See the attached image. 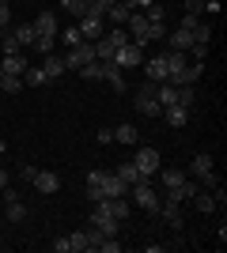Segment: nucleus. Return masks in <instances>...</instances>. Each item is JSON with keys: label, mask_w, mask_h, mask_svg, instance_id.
<instances>
[{"label": "nucleus", "mask_w": 227, "mask_h": 253, "mask_svg": "<svg viewBox=\"0 0 227 253\" xmlns=\"http://www.w3.org/2000/svg\"><path fill=\"white\" fill-rule=\"evenodd\" d=\"M53 250H57V253H84V250H91V242H87V231H72L68 238H57Z\"/></svg>", "instance_id": "obj_5"}, {"label": "nucleus", "mask_w": 227, "mask_h": 253, "mask_svg": "<svg viewBox=\"0 0 227 253\" xmlns=\"http://www.w3.org/2000/svg\"><path fill=\"white\" fill-rule=\"evenodd\" d=\"M114 64H118V68H136V64H144V45L125 42L118 53H114Z\"/></svg>", "instance_id": "obj_3"}, {"label": "nucleus", "mask_w": 227, "mask_h": 253, "mask_svg": "<svg viewBox=\"0 0 227 253\" xmlns=\"http://www.w3.org/2000/svg\"><path fill=\"white\" fill-rule=\"evenodd\" d=\"M57 4H61L68 15H76V19H84V15H87V0H57Z\"/></svg>", "instance_id": "obj_28"}, {"label": "nucleus", "mask_w": 227, "mask_h": 253, "mask_svg": "<svg viewBox=\"0 0 227 253\" xmlns=\"http://www.w3.org/2000/svg\"><path fill=\"white\" fill-rule=\"evenodd\" d=\"M155 215H163V223H167V227L182 231V204H178V201H167V197H163V204L155 208Z\"/></svg>", "instance_id": "obj_7"}, {"label": "nucleus", "mask_w": 227, "mask_h": 253, "mask_svg": "<svg viewBox=\"0 0 227 253\" xmlns=\"http://www.w3.org/2000/svg\"><path fill=\"white\" fill-rule=\"evenodd\" d=\"M189 201L197 204V211H216V201H212V193H201V189H197Z\"/></svg>", "instance_id": "obj_30"}, {"label": "nucleus", "mask_w": 227, "mask_h": 253, "mask_svg": "<svg viewBox=\"0 0 227 253\" xmlns=\"http://www.w3.org/2000/svg\"><path fill=\"white\" fill-rule=\"evenodd\" d=\"M4 185H8V170L0 167V189H4Z\"/></svg>", "instance_id": "obj_46"}, {"label": "nucleus", "mask_w": 227, "mask_h": 253, "mask_svg": "<svg viewBox=\"0 0 227 253\" xmlns=\"http://www.w3.org/2000/svg\"><path fill=\"white\" fill-rule=\"evenodd\" d=\"M27 64H31V61H27L23 53H8V57L0 61V72H4V76H23V72H27Z\"/></svg>", "instance_id": "obj_16"}, {"label": "nucleus", "mask_w": 227, "mask_h": 253, "mask_svg": "<svg viewBox=\"0 0 227 253\" xmlns=\"http://www.w3.org/2000/svg\"><path fill=\"white\" fill-rule=\"evenodd\" d=\"M87 197H91V201H106V193H102V170H91V174H87Z\"/></svg>", "instance_id": "obj_22"}, {"label": "nucleus", "mask_w": 227, "mask_h": 253, "mask_svg": "<svg viewBox=\"0 0 227 253\" xmlns=\"http://www.w3.org/2000/svg\"><path fill=\"white\" fill-rule=\"evenodd\" d=\"M167 42H171V49H182V53H189V45H193V27H178V31H171L167 34Z\"/></svg>", "instance_id": "obj_14"}, {"label": "nucleus", "mask_w": 227, "mask_h": 253, "mask_svg": "<svg viewBox=\"0 0 227 253\" xmlns=\"http://www.w3.org/2000/svg\"><path fill=\"white\" fill-rule=\"evenodd\" d=\"M114 140V128H98V144H110Z\"/></svg>", "instance_id": "obj_45"}, {"label": "nucleus", "mask_w": 227, "mask_h": 253, "mask_svg": "<svg viewBox=\"0 0 227 253\" xmlns=\"http://www.w3.org/2000/svg\"><path fill=\"white\" fill-rule=\"evenodd\" d=\"M144 19L148 23H167V8H163V4H148V8H144Z\"/></svg>", "instance_id": "obj_33"}, {"label": "nucleus", "mask_w": 227, "mask_h": 253, "mask_svg": "<svg viewBox=\"0 0 227 253\" xmlns=\"http://www.w3.org/2000/svg\"><path fill=\"white\" fill-rule=\"evenodd\" d=\"M167 72H171V68H167V53H159V57L144 61V76H148L151 84H163V80H167Z\"/></svg>", "instance_id": "obj_11"}, {"label": "nucleus", "mask_w": 227, "mask_h": 253, "mask_svg": "<svg viewBox=\"0 0 227 253\" xmlns=\"http://www.w3.org/2000/svg\"><path fill=\"white\" fill-rule=\"evenodd\" d=\"M159 106H178V87H171V84H159Z\"/></svg>", "instance_id": "obj_26"}, {"label": "nucleus", "mask_w": 227, "mask_h": 253, "mask_svg": "<svg viewBox=\"0 0 227 253\" xmlns=\"http://www.w3.org/2000/svg\"><path fill=\"white\" fill-rule=\"evenodd\" d=\"M208 170H212V155H208V151H201V155H197L193 163H189V178L197 181V178H205Z\"/></svg>", "instance_id": "obj_21"}, {"label": "nucleus", "mask_w": 227, "mask_h": 253, "mask_svg": "<svg viewBox=\"0 0 227 253\" xmlns=\"http://www.w3.org/2000/svg\"><path fill=\"white\" fill-rule=\"evenodd\" d=\"M125 27H129V34H133V42H136V45L148 42V19H144V11H129Z\"/></svg>", "instance_id": "obj_9"}, {"label": "nucleus", "mask_w": 227, "mask_h": 253, "mask_svg": "<svg viewBox=\"0 0 227 253\" xmlns=\"http://www.w3.org/2000/svg\"><path fill=\"white\" fill-rule=\"evenodd\" d=\"M0 80H4V72H0Z\"/></svg>", "instance_id": "obj_50"}, {"label": "nucleus", "mask_w": 227, "mask_h": 253, "mask_svg": "<svg viewBox=\"0 0 227 253\" xmlns=\"http://www.w3.org/2000/svg\"><path fill=\"white\" fill-rule=\"evenodd\" d=\"M163 121H167V125H174V128H182L185 121H189V110H185V106H163Z\"/></svg>", "instance_id": "obj_17"}, {"label": "nucleus", "mask_w": 227, "mask_h": 253, "mask_svg": "<svg viewBox=\"0 0 227 253\" xmlns=\"http://www.w3.org/2000/svg\"><path fill=\"white\" fill-rule=\"evenodd\" d=\"M98 211H106V215H114V219H129V197H106V201H95Z\"/></svg>", "instance_id": "obj_6"}, {"label": "nucleus", "mask_w": 227, "mask_h": 253, "mask_svg": "<svg viewBox=\"0 0 227 253\" xmlns=\"http://www.w3.org/2000/svg\"><path fill=\"white\" fill-rule=\"evenodd\" d=\"M106 38H110L114 45H125V42H129V31H121V27H114V31H106Z\"/></svg>", "instance_id": "obj_39"}, {"label": "nucleus", "mask_w": 227, "mask_h": 253, "mask_svg": "<svg viewBox=\"0 0 227 253\" xmlns=\"http://www.w3.org/2000/svg\"><path fill=\"white\" fill-rule=\"evenodd\" d=\"M31 185H34L38 193H45V197H49V193H57V189H61V178H57L53 170H34Z\"/></svg>", "instance_id": "obj_8"}, {"label": "nucleus", "mask_w": 227, "mask_h": 253, "mask_svg": "<svg viewBox=\"0 0 227 253\" xmlns=\"http://www.w3.org/2000/svg\"><path fill=\"white\" fill-rule=\"evenodd\" d=\"M178 106H185V110L193 106V87H178Z\"/></svg>", "instance_id": "obj_40"}, {"label": "nucleus", "mask_w": 227, "mask_h": 253, "mask_svg": "<svg viewBox=\"0 0 227 253\" xmlns=\"http://www.w3.org/2000/svg\"><path fill=\"white\" fill-rule=\"evenodd\" d=\"M106 19L114 23V27H125V19H129V8H125V4H118V0H114V4H110V8H106Z\"/></svg>", "instance_id": "obj_25"}, {"label": "nucleus", "mask_w": 227, "mask_h": 253, "mask_svg": "<svg viewBox=\"0 0 227 253\" xmlns=\"http://www.w3.org/2000/svg\"><path fill=\"white\" fill-rule=\"evenodd\" d=\"M102 19H98V15H84V19H80V38H84V42H98V38H102Z\"/></svg>", "instance_id": "obj_13"}, {"label": "nucleus", "mask_w": 227, "mask_h": 253, "mask_svg": "<svg viewBox=\"0 0 227 253\" xmlns=\"http://www.w3.org/2000/svg\"><path fill=\"white\" fill-rule=\"evenodd\" d=\"M148 4H155V0H136V8H148Z\"/></svg>", "instance_id": "obj_48"}, {"label": "nucleus", "mask_w": 227, "mask_h": 253, "mask_svg": "<svg viewBox=\"0 0 227 253\" xmlns=\"http://www.w3.org/2000/svg\"><path fill=\"white\" fill-rule=\"evenodd\" d=\"M0 49H4V57H8V53H23V45L19 42H15V34H4V38H0Z\"/></svg>", "instance_id": "obj_37"}, {"label": "nucleus", "mask_w": 227, "mask_h": 253, "mask_svg": "<svg viewBox=\"0 0 227 253\" xmlns=\"http://www.w3.org/2000/svg\"><path fill=\"white\" fill-rule=\"evenodd\" d=\"M49 84V76L42 72V64H27V72H23V87H45Z\"/></svg>", "instance_id": "obj_18"}, {"label": "nucleus", "mask_w": 227, "mask_h": 253, "mask_svg": "<svg viewBox=\"0 0 227 253\" xmlns=\"http://www.w3.org/2000/svg\"><path fill=\"white\" fill-rule=\"evenodd\" d=\"M11 34H15V42H19V45H34V23H15Z\"/></svg>", "instance_id": "obj_24"}, {"label": "nucleus", "mask_w": 227, "mask_h": 253, "mask_svg": "<svg viewBox=\"0 0 227 253\" xmlns=\"http://www.w3.org/2000/svg\"><path fill=\"white\" fill-rule=\"evenodd\" d=\"M34 34H49V38H57V34H61L53 11H38V19H34Z\"/></svg>", "instance_id": "obj_15"}, {"label": "nucleus", "mask_w": 227, "mask_h": 253, "mask_svg": "<svg viewBox=\"0 0 227 253\" xmlns=\"http://www.w3.org/2000/svg\"><path fill=\"white\" fill-rule=\"evenodd\" d=\"M118 4H125L129 11H136V0H118Z\"/></svg>", "instance_id": "obj_47"}, {"label": "nucleus", "mask_w": 227, "mask_h": 253, "mask_svg": "<svg viewBox=\"0 0 227 253\" xmlns=\"http://www.w3.org/2000/svg\"><path fill=\"white\" fill-rule=\"evenodd\" d=\"M53 42H57V38H49V34H34V49H38V57H49V53H53Z\"/></svg>", "instance_id": "obj_32"}, {"label": "nucleus", "mask_w": 227, "mask_h": 253, "mask_svg": "<svg viewBox=\"0 0 227 253\" xmlns=\"http://www.w3.org/2000/svg\"><path fill=\"white\" fill-rule=\"evenodd\" d=\"M4 215H8L11 223H23V219H27V208H23V201H8V208H4Z\"/></svg>", "instance_id": "obj_31"}, {"label": "nucleus", "mask_w": 227, "mask_h": 253, "mask_svg": "<svg viewBox=\"0 0 227 253\" xmlns=\"http://www.w3.org/2000/svg\"><path fill=\"white\" fill-rule=\"evenodd\" d=\"M133 204L144 208V211H155V208H159V193L151 189L148 181H136V185H133Z\"/></svg>", "instance_id": "obj_4"}, {"label": "nucleus", "mask_w": 227, "mask_h": 253, "mask_svg": "<svg viewBox=\"0 0 227 253\" xmlns=\"http://www.w3.org/2000/svg\"><path fill=\"white\" fill-rule=\"evenodd\" d=\"M118 49H121V45H114L106 34H102V38L95 42V61H114V53H118Z\"/></svg>", "instance_id": "obj_23"}, {"label": "nucleus", "mask_w": 227, "mask_h": 253, "mask_svg": "<svg viewBox=\"0 0 227 253\" xmlns=\"http://www.w3.org/2000/svg\"><path fill=\"white\" fill-rule=\"evenodd\" d=\"M0 87H4L8 95H19V91H27V87H23V76H4V80H0Z\"/></svg>", "instance_id": "obj_34"}, {"label": "nucleus", "mask_w": 227, "mask_h": 253, "mask_svg": "<svg viewBox=\"0 0 227 253\" xmlns=\"http://www.w3.org/2000/svg\"><path fill=\"white\" fill-rule=\"evenodd\" d=\"M110 4H114V0H91V4H87V15H98V19H102Z\"/></svg>", "instance_id": "obj_38"}, {"label": "nucleus", "mask_w": 227, "mask_h": 253, "mask_svg": "<svg viewBox=\"0 0 227 253\" xmlns=\"http://www.w3.org/2000/svg\"><path fill=\"white\" fill-rule=\"evenodd\" d=\"M159 181H163V189H178V185L185 181V174H182V170H163Z\"/></svg>", "instance_id": "obj_27"}, {"label": "nucleus", "mask_w": 227, "mask_h": 253, "mask_svg": "<svg viewBox=\"0 0 227 253\" xmlns=\"http://www.w3.org/2000/svg\"><path fill=\"white\" fill-rule=\"evenodd\" d=\"M57 38L65 42V49H72V45H80V42H84V38H80V27H68V31H61Z\"/></svg>", "instance_id": "obj_35"}, {"label": "nucleus", "mask_w": 227, "mask_h": 253, "mask_svg": "<svg viewBox=\"0 0 227 253\" xmlns=\"http://www.w3.org/2000/svg\"><path fill=\"white\" fill-rule=\"evenodd\" d=\"M42 72L49 76V84H53V80H61V76H65V61L49 53V57H42Z\"/></svg>", "instance_id": "obj_20"}, {"label": "nucleus", "mask_w": 227, "mask_h": 253, "mask_svg": "<svg viewBox=\"0 0 227 253\" xmlns=\"http://www.w3.org/2000/svg\"><path fill=\"white\" fill-rule=\"evenodd\" d=\"M114 140H121V144H136L140 132H136L133 125H118V128H114Z\"/></svg>", "instance_id": "obj_29"}, {"label": "nucleus", "mask_w": 227, "mask_h": 253, "mask_svg": "<svg viewBox=\"0 0 227 253\" xmlns=\"http://www.w3.org/2000/svg\"><path fill=\"white\" fill-rule=\"evenodd\" d=\"M114 174H118V178L125 181V185H136V181H148V178H140V170H136V163H133V159H125V163H121V167L114 170Z\"/></svg>", "instance_id": "obj_19"}, {"label": "nucleus", "mask_w": 227, "mask_h": 253, "mask_svg": "<svg viewBox=\"0 0 227 253\" xmlns=\"http://www.w3.org/2000/svg\"><path fill=\"white\" fill-rule=\"evenodd\" d=\"M87 4H91V0H87Z\"/></svg>", "instance_id": "obj_51"}, {"label": "nucleus", "mask_w": 227, "mask_h": 253, "mask_svg": "<svg viewBox=\"0 0 227 253\" xmlns=\"http://www.w3.org/2000/svg\"><path fill=\"white\" fill-rule=\"evenodd\" d=\"M197 181H201V185H205V189H216V185H220V178H216V170H208L205 178H197Z\"/></svg>", "instance_id": "obj_43"}, {"label": "nucleus", "mask_w": 227, "mask_h": 253, "mask_svg": "<svg viewBox=\"0 0 227 253\" xmlns=\"http://www.w3.org/2000/svg\"><path fill=\"white\" fill-rule=\"evenodd\" d=\"M159 84H151V80H144L136 91H133V106H136V114H144V117H159L163 114V106H159Z\"/></svg>", "instance_id": "obj_1"}, {"label": "nucleus", "mask_w": 227, "mask_h": 253, "mask_svg": "<svg viewBox=\"0 0 227 253\" xmlns=\"http://www.w3.org/2000/svg\"><path fill=\"white\" fill-rule=\"evenodd\" d=\"M80 76H84V80H102V61H87L84 68H80Z\"/></svg>", "instance_id": "obj_36"}, {"label": "nucleus", "mask_w": 227, "mask_h": 253, "mask_svg": "<svg viewBox=\"0 0 227 253\" xmlns=\"http://www.w3.org/2000/svg\"><path fill=\"white\" fill-rule=\"evenodd\" d=\"M205 11V0H185V15H201Z\"/></svg>", "instance_id": "obj_42"}, {"label": "nucleus", "mask_w": 227, "mask_h": 253, "mask_svg": "<svg viewBox=\"0 0 227 253\" xmlns=\"http://www.w3.org/2000/svg\"><path fill=\"white\" fill-rule=\"evenodd\" d=\"M91 227H98V234L102 238H110V234H118L121 231V219H114V215H106V211H91Z\"/></svg>", "instance_id": "obj_10"}, {"label": "nucleus", "mask_w": 227, "mask_h": 253, "mask_svg": "<svg viewBox=\"0 0 227 253\" xmlns=\"http://www.w3.org/2000/svg\"><path fill=\"white\" fill-rule=\"evenodd\" d=\"M133 163H136V170H140V178H155L159 174V151L155 148H140L136 155H133Z\"/></svg>", "instance_id": "obj_2"}, {"label": "nucleus", "mask_w": 227, "mask_h": 253, "mask_svg": "<svg viewBox=\"0 0 227 253\" xmlns=\"http://www.w3.org/2000/svg\"><path fill=\"white\" fill-rule=\"evenodd\" d=\"M189 53H193V61H205V57H208V42H193Z\"/></svg>", "instance_id": "obj_41"}, {"label": "nucleus", "mask_w": 227, "mask_h": 253, "mask_svg": "<svg viewBox=\"0 0 227 253\" xmlns=\"http://www.w3.org/2000/svg\"><path fill=\"white\" fill-rule=\"evenodd\" d=\"M8 23H11V11H8V4H0V31H4Z\"/></svg>", "instance_id": "obj_44"}, {"label": "nucleus", "mask_w": 227, "mask_h": 253, "mask_svg": "<svg viewBox=\"0 0 227 253\" xmlns=\"http://www.w3.org/2000/svg\"><path fill=\"white\" fill-rule=\"evenodd\" d=\"M0 4H8V0H0Z\"/></svg>", "instance_id": "obj_49"}, {"label": "nucleus", "mask_w": 227, "mask_h": 253, "mask_svg": "<svg viewBox=\"0 0 227 253\" xmlns=\"http://www.w3.org/2000/svg\"><path fill=\"white\" fill-rule=\"evenodd\" d=\"M102 80H106L114 91H129V84H125V68H118L114 61H102Z\"/></svg>", "instance_id": "obj_12"}]
</instances>
